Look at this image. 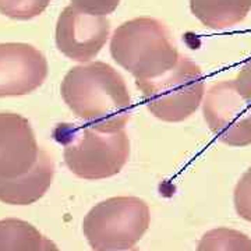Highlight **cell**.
Masks as SVG:
<instances>
[{
	"label": "cell",
	"instance_id": "cell-1",
	"mask_svg": "<svg viewBox=\"0 0 251 251\" xmlns=\"http://www.w3.org/2000/svg\"><path fill=\"white\" fill-rule=\"evenodd\" d=\"M64 103L85 126L102 133L125 130L133 115V102L125 78L105 62L75 66L60 85Z\"/></svg>",
	"mask_w": 251,
	"mask_h": 251
},
{
	"label": "cell",
	"instance_id": "cell-2",
	"mask_svg": "<svg viewBox=\"0 0 251 251\" xmlns=\"http://www.w3.org/2000/svg\"><path fill=\"white\" fill-rule=\"evenodd\" d=\"M110 56L135 81L152 80L172 70L180 56L166 25L151 17L128 20L113 31Z\"/></svg>",
	"mask_w": 251,
	"mask_h": 251
},
{
	"label": "cell",
	"instance_id": "cell-3",
	"mask_svg": "<svg viewBox=\"0 0 251 251\" xmlns=\"http://www.w3.org/2000/svg\"><path fill=\"white\" fill-rule=\"evenodd\" d=\"M150 222V208L144 200L112 197L85 215L82 232L94 251H127L141 240Z\"/></svg>",
	"mask_w": 251,
	"mask_h": 251
},
{
	"label": "cell",
	"instance_id": "cell-4",
	"mask_svg": "<svg viewBox=\"0 0 251 251\" xmlns=\"http://www.w3.org/2000/svg\"><path fill=\"white\" fill-rule=\"evenodd\" d=\"M143 100L156 119L180 123L194 115L205 97V77L201 67L186 56L168 73L152 80L135 81Z\"/></svg>",
	"mask_w": 251,
	"mask_h": 251
},
{
	"label": "cell",
	"instance_id": "cell-5",
	"mask_svg": "<svg viewBox=\"0 0 251 251\" xmlns=\"http://www.w3.org/2000/svg\"><path fill=\"white\" fill-rule=\"evenodd\" d=\"M64 162L72 173L84 180H102L117 175L130 158L126 130L102 133L81 127L64 145Z\"/></svg>",
	"mask_w": 251,
	"mask_h": 251
},
{
	"label": "cell",
	"instance_id": "cell-6",
	"mask_svg": "<svg viewBox=\"0 0 251 251\" xmlns=\"http://www.w3.org/2000/svg\"><path fill=\"white\" fill-rule=\"evenodd\" d=\"M202 115L221 143L234 148L251 145V100L237 90L234 80L209 87L202 100Z\"/></svg>",
	"mask_w": 251,
	"mask_h": 251
},
{
	"label": "cell",
	"instance_id": "cell-7",
	"mask_svg": "<svg viewBox=\"0 0 251 251\" xmlns=\"http://www.w3.org/2000/svg\"><path fill=\"white\" fill-rule=\"evenodd\" d=\"M110 36V21L92 16L72 4L64 7L56 23L54 41L59 52L81 64L92 62Z\"/></svg>",
	"mask_w": 251,
	"mask_h": 251
},
{
	"label": "cell",
	"instance_id": "cell-8",
	"mask_svg": "<svg viewBox=\"0 0 251 251\" xmlns=\"http://www.w3.org/2000/svg\"><path fill=\"white\" fill-rule=\"evenodd\" d=\"M45 54L24 42L0 44V98L21 97L39 88L48 77Z\"/></svg>",
	"mask_w": 251,
	"mask_h": 251
},
{
	"label": "cell",
	"instance_id": "cell-9",
	"mask_svg": "<svg viewBox=\"0 0 251 251\" xmlns=\"http://www.w3.org/2000/svg\"><path fill=\"white\" fill-rule=\"evenodd\" d=\"M39 151L28 119L0 112V179H13L31 171Z\"/></svg>",
	"mask_w": 251,
	"mask_h": 251
},
{
	"label": "cell",
	"instance_id": "cell-10",
	"mask_svg": "<svg viewBox=\"0 0 251 251\" xmlns=\"http://www.w3.org/2000/svg\"><path fill=\"white\" fill-rule=\"evenodd\" d=\"M54 176V162L49 153L41 150L35 166L27 173L0 179V201L10 205H29L45 196Z\"/></svg>",
	"mask_w": 251,
	"mask_h": 251
},
{
	"label": "cell",
	"instance_id": "cell-11",
	"mask_svg": "<svg viewBox=\"0 0 251 251\" xmlns=\"http://www.w3.org/2000/svg\"><path fill=\"white\" fill-rule=\"evenodd\" d=\"M190 10L206 28L225 29L249 16L251 0H190Z\"/></svg>",
	"mask_w": 251,
	"mask_h": 251
},
{
	"label": "cell",
	"instance_id": "cell-12",
	"mask_svg": "<svg viewBox=\"0 0 251 251\" xmlns=\"http://www.w3.org/2000/svg\"><path fill=\"white\" fill-rule=\"evenodd\" d=\"M44 236L25 221L7 218L0 221V251H41Z\"/></svg>",
	"mask_w": 251,
	"mask_h": 251
},
{
	"label": "cell",
	"instance_id": "cell-13",
	"mask_svg": "<svg viewBox=\"0 0 251 251\" xmlns=\"http://www.w3.org/2000/svg\"><path fill=\"white\" fill-rule=\"evenodd\" d=\"M197 251H251V239L236 229L216 227L202 234Z\"/></svg>",
	"mask_w": 251,
	"mask_h": 251
},
{
	"label": "cell",
	"instance_id": "cell-14",
	"mask_svg": "<svg viewBox=\"0 0 251 251\" xmlns=\"http://www.w3.org/2000/svg\"><path fill=\"white\" fill-rule=\"evenodd\" d=\"M52 0H0V14L18 21L41 16Z\"/></svg>",
	"mask_w": 251,
	"mask_h": 251
},
{
	"label": "cell",
	"instance_id": "cell-15",
	"mask_svg": "<svg viewBox=\"0 0 251 251\" xmlns=\"http://www.w3.org/2000/svg\"><path fill=\"white\" fill-rule=\"evenodd\" d=\"M233 202L237 215L251 224V168L242 175L233 193Z\"/></svg>",
	"mask_w": 251,
	"mask_h": 251
},
{
	"label": "cell",
	"instance_id": "cell-16",
	"mask_svg": "<svg viewBox=\"0 0 251 251\" xmlns=\"http://www.w3.org/2000/svg\"><path fill=\"white\" fill-rule=\"evenodd\" d=\"M73 7L92 16L108 17L119 7L120 0H70Z\"/></svg>",
	"mask_w": 251,
	"mask_h": 251
},
{
	"label": "cell",
	"instance_id": "cell-17",
	"mask_svg": "<svg viewBox=\"0 0 251 251\" xmlns=\"http://www.w3.org/2000/svg\"><path fill=\"white\" fill-rule=\"evenodd\" d=\"M234 82H236L237 90L240 91L246 98L251 100V59L243 66L240 72L237 73Z\"/></svg>",
	"mask_w": 251,
	"mask_h": 251
},
{
	"label": "cell",
	"instance_id": "cell-18",
	"mask_svg": "<svg viewBox=\"0 0 251 251\" xmlns=\"http://www.w3.org/2000/svg\"><path fill=\"white\" fill-rule=\"evenodd\" d=\"M41 251H60L57 249V246L54 244L52 240H49L48 237H44V243H42V249Z\"/></svg>",
	"mask_w": 251,
	"mask_h": 251
},
{
	"label": "cell",
	"instance_id": "cell-19",
	"mask_svg": "<svg viewBox=\"0 0 251 251\" xmlns=\"http://www.w3.org/2000/svg\"><path fill=\"white\" fill-rule=\"evenodd\" d=\"M127 251H140V250H137V249H131V250H127Z\"/></svg>",
	"mask_w": 251,
	"mask_h": 251
}]
</instances>
